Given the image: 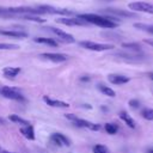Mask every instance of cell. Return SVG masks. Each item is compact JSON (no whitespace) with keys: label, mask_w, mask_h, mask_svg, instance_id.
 <instances>
[{"label":"cell","mask_w":153,"mask_h":153,"mask_svg":"<svg viewBox=\"0 0 153 153\" xmlns=\"http://www.w3.org/2000/svg\"><path fill=\"white\" fill-rule=\"evenodd\" d=\"M8 120H10V121H12V122H14V123H17V124H20L22 127H24V126H29V124H30V123H29V121H26V120L22 118L20 116H18V115H16V114L10 115V116H8Z\"/></svg>","instance_id":"obj_21"},{"label":"cell","mask_w":153,"mask_h":153,"mask_svg":"<svg viewBox=\"0 0 153 153\" xmlns=\"http://www.w3.org/2000/svg\"><path fill=\"white\" fill-rule=\"evenodd\" d=\"M36 6L41 11L42 14H44V13H48V14H65V16L73 14V12L67 10V8H57V7H54V6H50V5H36Z\"/></svg>","instance_id":"obj_5"},{"label":"cell","mask_w":153,"mask_h":153,"mask_svg":"<svg viewBox=\"0 0 153 153\" xmlns=\"http://www.w3.org/2000/svg\"><path fill=\"white\" fill-rule=\"evenodd\" d=\"M0 17H2V18H12V16L8 12L7 7H0Z\"/></svg>","instance_id":"obj_27"},{"label":"cell","mask_w":153,"mask_h":153,"mask_svg":"<svg viewBox=\"0 0 153 153\" xmlns=\"http://www.w3.org/2000/svg\"><path fill=\"white\" fill-rule=\"evenodd\" d=\"M78 18L84 19L85 22H87L88 24H93L104 29H115L118 26L116 19L111 18V17H103L99 14H94V13H84V14H76Z\"/></svg>","instance_id":"obj_1"},{"label":"cell","mask_w":153,"mask_h":153,"mask_svg":"<svg viewBox=\"0 0 153 153\" xmlns=\"http://www.w3.org/2000/svg\"><path fill=\"white\" fill-rule=\"evenodd\" d=\"M104 129H105V131H106L108 134H110V135H115V134L118 131V126L115 124V123H105Z\"/></svg>","instance_id":"obj_23"},{"label":"cell","mask_w":153,"mask_h":153,"mask_svg":"<svg viewBox=\"0 0 153 153\" xmlns=\"http://www.w3.org/2000/svg\"><path fill=\"white\" fill-rule=\"evenodd\" d=\"M128 105H129L130 108H133V109H137V108L140 106V102H139L137 99H130V100L128 102Z\"/></svg>","instance_id":"obj_28"},{"label":"cell","mask_w":153,"mask_h":153,"mask_svg":"<svg viewBox=\"0 0 153 153\" xmlns=\"http://www.w3.org/2000/svg\"><path fill=\"white\" fill-rule=\"evenodd\" d=\"M39 56L42 59H45L53 62H65L68 60V56L61 53H42Z\"/></svg>","instance_id":"obj_10"},{"label":"cell","mask_w":153,"mask_h":153,"mask_svg":"<svg viewBox=\"0 0 153 153\" xmlns=\"http://www.w3.org/2000/svg\"><path fill=\"white\" fill-rule=\"evenodd\" d=\"M104 1H111V0H104Z\"/></svg>","instance_id":"obj_35"},{"label":"cell","mask_w":153,"mask_h":153,"mask_svg":"<svg viewBox=\"0 0 153 153\" xmlns=\"http://www.w3.org/2000/svg\"><path fill=\"white\" fill-rule=\"evenodd\" d=\"M97 88H98L103 94H105V96H108V97H115V96H116V92H115L111 87H109V86H106V85H104V84H98V85H97Z\"/></svg>","instance_id":"obj_20"},{"label":"cell","mask_w":153,"mask_h":153,"mask_svg":"<svg viewBox=\"0 0 153 153\" xmlns=\"http://www.w3.org/2000/svg\"><path fill=\"white\" fill-rule=\"evenodd\" d=\"M50 141L53 143L57 145V146H67V147H69L72 145L71 140L66 135H63L61 133H54V134H51L50 135Z\"/></svg>","instance_id":"obj_9"},{"label":"cell","mask_w":153,"mask_h":153,"mask_svg":"<svg viewBox=\"0 0 153 153\" xmlns=\"http://www.w3.org/2000/svg\"><path fill=\"white\" fill-rule=\"evenodd\" d=\"M67 120L72 121L75 126L78 127H81V128H87L90 130H99L100 129V124H97V123H93L91 121H87V120H84V118H80V117H76L75 115L73 114H66L65 115Z\"/></svg>","instance_id":"obj_2"},{"label":"cell","mask_w":153,"mask_h":153,"mask_svg":"<svg viewBox=\"0 0 153 153\" xmlns=\"http://www.w3.org/2000/svg\"><path fill=\"white\" fill-rule=\"evenodd\" d=\"M79 44L88 50L92 51H105V50H110L114 48L112 44H106V43H97V42H92V41H81L79 42Z\"/></svg>","instance_id":"obj_4"},{"label":"cell","mask_w":153,"mask_h":153,"mask_svg":"<svg viewBox=\"0 0 153 153\" xmlns=\"http://www.w3.org/2000/svg\"><path fill=\"white\" fill-rule=\"evenodd\" d=\"M108 80L114 85H123V84L129 82L130 79H129V76H126L122 74H109Z\"/></svg>","instance_id":"obj_13"},{"label":"cell","mask_w":153,"mask_h":153,"mask_svg":"<svg viewBox=\"0 0 153 153\" xmlns=\"http://www.w3.org/2000/svg\"><path fill=\"white\" fill-rule=\"evenodd\" d=\"M20 133H22L23 136L26 137L27 140H35V130H33V127H32L31 124L22 127V128H20Z\"/></svg>","instance_id":"obj_16"},{"label":"cell","mask_w":153,"mask_h":153,"mask_svg":"<svg viewBox=\"0 0 153 153\" xmlns=\"http://www.w3.org/2000/svg\"><path fill=\"white\" fill-rule=\"evenodd\" d=\"M56 23L60 24H65L68 26H87L90 25L87 22H85L84 19H80L78 17H67V18H57Z\"/></svg>","instance_id":"obj_6"},{"label":"cell","mask_w":153,"mask_h":153,"mask_svg":"<svg viewBox=\"0 0 153 153\" xmlns=\"http://www.w3.org/2000/svg\"><path fill=\"white\" fill-rule=\"evenodd\" d=\"M122 47L126 49H129L133 53H140L141 51V47L137 43H122Z\"/></svg>","instance_id":"obj_22"},{"label":"cell","mask_w":153,"mask_h":153,"mask_svg":"<svg viewBox=\"0 0 153 153\" xmlns=\"http://www.w3.org/2000/svg\"><path fill=\"white\" fill-rule=\"evenodd\" d=\"M145 43H147V44L153 47V39H145Z\"/></svg>","instance_id":"obj_30"},{"label":"cell","mask_w":153,"mask_h":153,"mask_svg":"<svg viewBox=\"0 0 153 153\" xmlns=\"http://www.w3.org/2000/svg\"><path fill=\"white\" fill-rule=\"evenodd\" d=\"M80 81H90V76L84 75V76H81V78H80Z\"/></svg>","instance_id":"obj_29"},{"label":"cell","mask_w":153,"mask_h":153,"mask_svg":"<svg viewBox=\"0 0 153 153\" xmlns=\"http://www.w3.org/2000/svg\"><path fill=\"white\" fill-rule=\"evenodd\" d=\"M33 41L36 43H41V44H45V45H50V47H57V42L53 38H47V37H35Z\"/></svg>","instance_id":"obj_19"},{"label":"cell","mask_w":153,"mask_h":153,"mask_svg":"<svg viewBox=\"0 0 153 153\" xmlns=\"http://www.w3.org/2000/svg\"><path fill=\"white\" fill-rule=\"evenodd\" d=\"M44 29L48 30V31H50V32H53L55 36H57V38H60V39L63 41V42H67V43H74V42H75V39H74V37H73L72 35L65 32V31L61 30V29L53 27V26H48V27H44Z\"/></svg>","instance_id":"obj_8"},{"label":"cell","mask_w":153,"mask_h":153,"mask_svg":"<svg viewBox=\"0 0 153 153\" xmlns=\"http://www.w3.org/2000/svg\"><path fill=\"white\" fill-rule=\"evenodd\" d=\"M102 12L109 13V14H112V16H118V17H129V18L135 17L134 13H130V12H127V11H123V10H118V8H105Z\"/></svg>","instance_id":"obj_15"},{"label":"cell","mask_w":153,"mask_h":153,"mask_svg":"<svg viewBox=\"0 0 153 153\" xmlns=\"http://www.w3.org/2000/svg\"><path fill=\"white\" fill-rule=\"evenodd\" d=\"M0 35L6 36V37H12V38H26L27 33L25 31L20 30H2L0 29Z\"/></svg>","instance_id":"obj_12"},{"label":"cell","mask_w":153,"mask_h":153,"mask_svg":"<svg viewBox=\"0 0 153 153\" xmlns=\"http://www.w3.org/2000/svg\"><path fill=\"white\" fill-rule=\"evenodd\" d=\"M43 100L45 104H48L49 106H53V108H68L69 104L63 102V100H59V99H53V98H49L47 96L43 97Z\"/></svg>","instance_id":"obj_14"},{"label":"cell","mask_w":153,"mask_h":153,"mask_svg":"<svg viewBox=\"0 0 153 153\" xmlns=\"http://www.w3.org/2000/svg\"><path fill=\"white\" fill-rule=\"evenodd\" d=\"M0 151H1V149H0Z\"/></svg>","instance_id":"obj_36"},{"label":"cell","mask_w":153,"mask_h":153,"mask_svg":"<svg viewBox=\"0 0 153 153\" xmlns=\"http://www.w3.org/2000/svg\"><path fill=\"white\" fill-rule=\"evenodd\" d=\"M20 72H22V69L19 67H5L2 69V74L6 78H16Z\"/></svg>","instance_id":"obj_17"},{"label":"cell","mask_w":153,"mask_h":153,"mask_svg":"<svg viewBox=\"0 0 153 153\" xmlns=\"http://www.w3.org/2000/svg\"><path fill=\"white\" fill-rule=\"evenodd\" d=\"M0 94L7 99H12V100H24V96L23 93L16 88V87H11V86H2L0 87Z\"/></svg>","instance_id":"obj_3"},{"label":"cell","mask_w":153,"mask_h":153,"mask_svg":"<svg viewBox=\"0 0 153 153\" xmlns=\"http://www.w3.org/2000/svg\"><path fill=\"white\" fill-rule=\"evenodd\" d=\"M116 56H118V57H121V59H123V60H126V61H130V62H133V61H140L143 56L140 54V53H123V51H118V53H116L115 54Z\"/></svg>","instance_id":"obj_11"},{"label":"cell","mask_w":153,"mask_h":153,"mask_svg":"<svg viewBox=\"0 0 153 153\" xmlns=\"http://www.w3.org/2000/svg\"><path fill=\"white\" fill-rule=\"evenodd\" d=\"M92 152L93 153H109V149H108L106 146L98 143V145H94L92 147Z\"/></svg>","instance_id":"obj_25"},{"label":"cell","mask_w":153,"mask_h":153,"mask_svg":"<svg viewBox=\"0 0 153 153\" xmlns=\"http://www.w3.org/2000/svg\"><path fill=\"white\" fill-rule=\"evenodd\" d=\"M0 153H16V152H8V151H0Z\"/></svg>","instance_id":"obj_32"},{"label":"cell","mask_w":153,"mask_h":153,"mask_svg":"<svg viewBox=\"0 0 153 153\" xmlns=\"http://www.w3.org/2000/svg\"><path fill=\"white\" fill-rule=\"evenodd\" d=\"M134 26L136 29H139V30H143V31L153 35V25H147V24H140V23H137V24H134Z\"/></svg>","instance_id":"obj_24"},{"label":"cell","mask_w":153,"mask_h":153,"mask_svg":"<svg viewBox=\"0 0 153 153\" xmlns=\"http://www.w3.org/2000/svg\"><path fill=\"white\" fill-rule=\"evenodd\" d=\"M128 7L133 11L136 12H146V13H151L153 14V5L145 2V1H135V2H130L128 5Z\"/></svg>","instance_id":"obj_7"},{"label":"cell","mask_w":153,"mask_h":153,"mask_svg":"<svg viewBox=\"0 0 153 153\" xmlns=\"http://www.w3.org/2000/svg\"><path fill=\"white\" fill-rule=\"evenodd\" d=\"M118 115H120V118H121V120H122V121H123V122H124V123H126V124H127L129 128L134 129V128L136 127L135 121H134V120H133V118H131V117H130V116H129V115H128L126 111H121Z\"/></svg>","instance_id":"obj_18"},{"label":"cell","mask_w":153,"mask_h":153,"mask_svg":"<svg viewBox=\"0 0 153 153\" xmlns=\"http://www.w3.org/2000/svg\"><path fill=\"white\" fill-rule=\"evenodd\" d=\"M0 124H5V120L0 117Z\"/></svg>","instance_id":"obj_33"},{"label":"cell","mask_w":153,"mask_h":153,"mask_svg":"<svg viewBox=\"0 0 153 153\" xmlns=\"http://www.w3.org/2000/svg\"><path fill=\"white\" fill-rule=\"evenodd\" d=\"M147 76L153 81V72H148V73H147Z\"/></svg>","instance_id":"obj_31"},{"label":"cell","mask_w":153,"mask_h":153,"mask_svg":"<svg viewBox=\"0 0 153 153\" xmlns=\"http://www.w3.org/2000/svg\"><path fill=\"white\" fill-rule=\"evenodd\" d=\"M141 115L145 120L147 121H153V109H149V108H146L141 111Z\"/></svg>","instance_id":"obj_26"},{"label":"cell","mask_w":153,"mask_h":153,"mask_svg":"<svg viewBox=\"0 0 153 153\" xmlns=\"http://www.w3.org/2000/svg\"><path fill=\"white\" fill-rule=\"evenodd\" d=\"M148 153H153V149H149V151H148Z\"/></svg>","instance_id":"obj_34"}]
</instances>
